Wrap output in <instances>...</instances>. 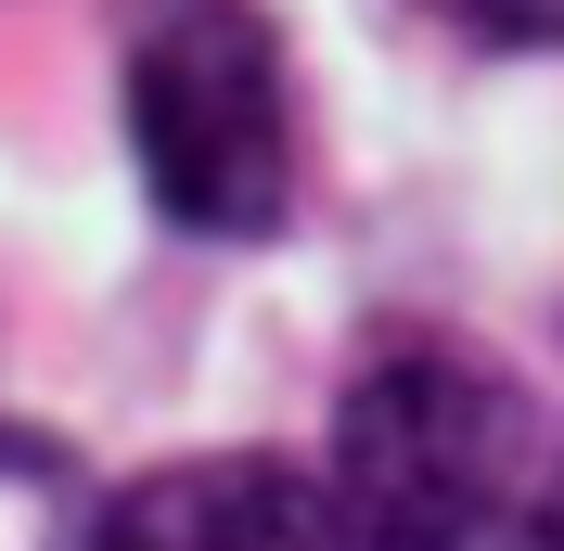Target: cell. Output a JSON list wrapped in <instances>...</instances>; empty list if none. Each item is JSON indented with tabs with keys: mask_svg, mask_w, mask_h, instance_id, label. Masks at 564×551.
Returning <instances> with one entry per match:
<instances>
[{
	"mask_svg": "<svg viewBox=\"0 0 564 551\" xmlns=\"http://www.w3.org/2000/svg\"><path fill=\"white\" fill-rule=\"evenodd\" d=\"M129 154L167 231L257 244L295 206V90L257 0H141L129 26Z\"/></svg>",
	"mask_w": 564,
	"mask_h": 551,
	"instance_id": "cell-1",
	"label": "cell"
},
{
	"mask_svg": "<svg viewBox=\"0 0 564 551\" xmlns=\"http://www.w3.org/2000/svg\"><path fill=\"white\" fill-rule=\"evenodd\" d=\"M321 487L359 551H462L475 526L527 514V398L462 346H398L347 385Z\"/></svg>",
	"mask_w": 564,
	"mask_h": 551,
	"instance_id": "cell-2",
	"label": "cell"
},
{
	"mask_svg": "<svg viewBox=\"0 0 564 551\" xmlns=\"http://www.w3.org/2000/svg\"><path fill=\"white\" fill-rule=\"evenodd\" d=\"M90 551H359V539L308 462L218 449V462H167V475L116 487Z\"/></svg>",
	"mask_w": 564,
	"mask_h": 551,
	"instance_id": "cell-3",
	"label": "cell"
},
{
	"mask_svg": "<svg viewBox=\"0 0 564 551\" xmlns=\"http://www.w3.org/2000/svg\"><path fill=\"white\" fill-rule=\"evenodd\" d=\"M411 13L488 39V52H564V0H411Z\"/></svg>",
	"mask_w": 564,
	"mask_h": 551,
	"instance_id": "cell-4",
	"label": "cell"
},
{
	"mask_svg": "<svg viewBox=\"0 0 564 551\" xmlns=\"http://www.w3.org/2000/svg\"><path fill=\"white\" fill-rule=\"evenodd\" d=\"M462 551H564V539H552V526H539V514H500V526H475V539H462Z\"/></svg>",
	"mask_w": 564,
	"mask_h": 551,
	"instance_id": "cell-5",
	"label": "cell"
}]
</instances>
